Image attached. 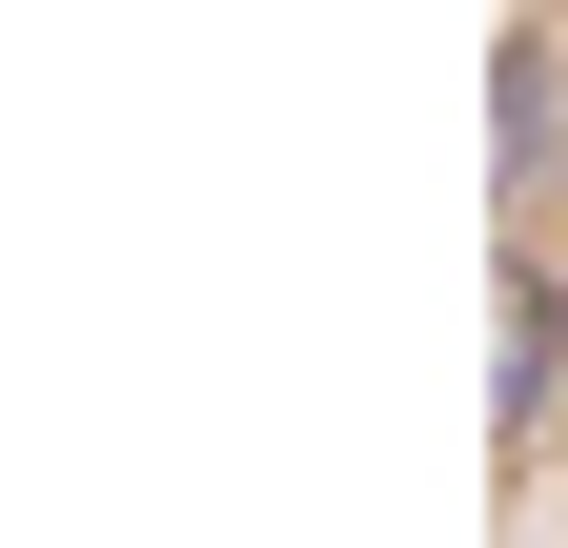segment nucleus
<instances>
[{
  "label": "nucleus",
  "mask_w": 568,
  "mask_h": 548,
  "mask_svg": "<svg viewBox=\"0 0 568 548\" xmlns=\"http://www.w3.org/2000/svg\"><path fill=\"white\" fill-rule=\"evenodd\" d=\"M487 427H508V447L568 427V264L548 244H508V305H487Z\"/></svg>",
  "instance_id": "nucleus-1"
},
{
  "label": "nucleus",
  "mask_w": 568,
  "mask_h": 548,
  "mask_svg": "<svg viewBox=\"0 0 568 548\" xmlns=\"http://www.w3.org/2000/svg\"><path fill=\"white\" fill-rule=\"evenodd\" d=\"M487 143H508V203L568 183V41L548 21H508V61H487Z\"/></svg>",
  "instance_id": "nucleus-2"
}]
</instances>
